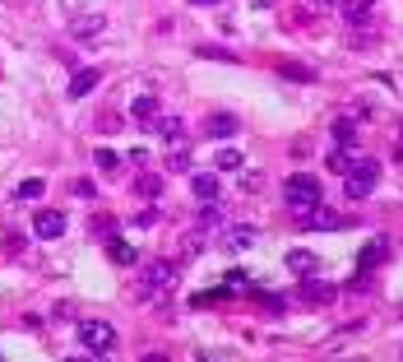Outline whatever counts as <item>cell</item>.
<instances>
[{"instance_id":"cell-1","label":"cell","mask_w":403,"mask_h":362,"mask_svg":"<svg viewBox=\"0 0 403 362\" xmlns=\"http://www.w3.org/2000/svg\"><path fill=\"white\" fill-rule=\"evenodd\" d=\"M343 181H348V195H353V200H366V195L375 190V181H380V163H375V158H357L353 154Z\"/></svg>"},{"instance_id":"cell-2","label":"cell","mask_w":403,"mask_h":362,"mask_svg":"<svg viewBox=\"0 0 403 362\" xmlns=\"http://www.w3.org/2000/svg\"><path fill=\"white\" fill-rule=\"evenodd\" d=\"M79 344H84V353L88 358H107V353H116V330H111L107 320H84L79 325Z\"/></svg>"},{"instance_id":"cell-3","label":"cell","mask_w":403,"mask_h":362,"mask_svg":"<svg viewBox=\"0 0 403 362\" xmlns=\"http://www.w3.org/2000/svg\"><path fill=\"white\" fill-rule=\"evenodd\" d=\"M283 200H288V209H315L320 205V181L315 177H306V172H297V177H288V186H283Z\"/></svg>"},{"instance_id":"cell-4","label":"cell","mask_w":403,"mask_h":362,"mask_svg":"<svg viewBox=\"0 0 403 362\" xmlns=\"http://www.w3.org/2000/svg\"><path fill=\"white\" fill-rule=\"evenodd\" d=\"M171 288H176V265L153 260V265L144 269V293H171Z\"/></svg>"},{"instance_id":"cell-5","label":"cell","mask_w":403,"mask_h":362,"mask_svg":"<svg viewBox=\"0 0 403 362\" xmlns=\"http://www.w3.org/2000/svg\"><path fill=\"white\" fill-rule=\"evenodd\" d=\"M61 233H65V214H61V209H37V219H32V237L56 242Z\"/></svg>"},{"instance_id":"cell-6","label":"cell","mask_w":403,"mask_h":362,"mask_svg":"<svg viewBox=\"0 0 403 362\" xmlns=\"http://www.w3.org/2000/svg\"><path fill=\"white\" fill-rule=\"evenodd\" d=\"M297 223H301V228H310V233H320V228H339V214H334V209H325V200H320V205L315 209H301V214H297Z\"/></svg>"},{"instance_id":"cell-7","label":"cell","mask_w":403,"mask_h":362,"mask_svg":"<svg viewBox=\"0 0 403 362\" xmlns=\"http://www.w3.org/2000/svg\"><path fill=\"white\" fill-rule=\"evenodd\" d=\"M297 302H301V307H320V302H334V288H329V284H315V279H301V288H297Z\"/></svg>"},{"instance_id":"cell-8","label":"cell","mask_w":403,"mask_h":362,"mask_svg":"<svg viewBox=\"0 0 403 362\" xmlns=\"http://www.w3.org/2000/svg\"><path fill=\"white\" fill-rule=\"evenodd\" d=\"M102 28H107V15H97V10L70 19V33H75V37H93V33H102Z\"/></svg>"},{"instance_id":"cell-9","label":"cell","mask_w":403,"mask_h":362,"mask_svg":"<svg viewBox=\"0 0 403 362\" xmlns=\"http://www.w3.org/2000/svg\"><path fill=\"white\" fill-rule=\"evenodd\" d=\"M97 79H102V70H93V65H88V70H79V75L70 79V89H65V93H70V98H88L97 89Z\"/></svg>"},{"instance_id":"cell-10","label":"cell","mask_w":403,"mask_h":362,"mask_svg":"<svg viewBox=\"0 0 403 362\" xmlns=\"http://www.w3.org/2000/svg\"><path fill=\"white\" fill-rule=\"evenodd\" d=\"M153 130H158L167 144H186V121H181V116H158Z\"/></svg>"},{"instance_id":"cell-11","label":"cell","mask_w":403,"mask_h":362,"mask_svg":"<svg viewBox=\"0 0 403 362\" xmlns=\"http://www.w3.org/2000/svg\"><path fill=\"white\" fill-rule=\"evenodd\" d=\"M130 116H135L140 126H153V121H158V98L153 93H140L135 102H130Z\"/></svg>"},{"instance_id":"cell-12","label":"cell","mask_w":403,"mask_h":362,"mask_svg":"<svg viewBox=\"0 0 403 362\" xmlns=\"http://www.w3.org/2000/svg\"><path fill=\"white\" fill-rule=\"evenodd\" d=\"M190 190L200 195L204 205H214V200H218V172H195V177H190Z\"/></svg>"},{"instance_id":"cell-13","label":"cell","mask_w":403,"mask_h":362,"mask_svg":"<svg viewBox=\"0 0 403 362\" xmlns=\"http://www.w3.org/2000/svg\"><path fill=\"white\" fill-rule=\"evenodd\" d=\"M343 19H348L353 28H371L375 10H371V5H353V0H343Z\"/></svg>"},{"instance_id":"cell-14","label":"cell","mask_w":403,"mask_h":362,"mask_svg":"<svg viewBox=\"0 0 403 362\" xmlns=\"http://www.w3.org/2000/svg\"><path fill=\"white\" fill-rule=\"evenodd\" d=\"M389 255V246H385V237H375V242H366V246H362V269H366V274H371L375 265H380V260H385Z\"/></svg>"},{"instance_id":"cell-15","label":"cell","mask_w":403,"mask_h":362,"mask_svg":"<svg viewBox=\"0 0 403 362\" xmlns=\"http://www.w3.org/2000/svg\"><path fill=\"white\" fill-rule=\"evenodd\" d=\"M288 269H292L297 279H310V274H315V255H310V251H292V255H288Z\"/></svg>"},{"instance_id":"cell-16","label":"cell","mask_w":403,"mask_h":362,"mask_svg":"<svg viewBox=\"0 0 403 362\" xmlns=\"http://www.w3.org/2000/svg\"><path fill=\"white\" fill-rule=\"evenodd\" d=\"M107 255L116 260V265H135V260H140V255H135V246H130V242H121V237H111V242H107Z\"/></svg>"},{"instance_id":"cell-17","label":"cell","mask_w":403,"mask_h":362,"mask_svg":"<svg viewBox=\"0 0 403 362\" xmlns=\"http://www.w3.org/2000/svg\"><path fill=\"white\" fill-rule=\"evenodd\" d=\"M236 126H241L236 116H227V111H218L214 121H209V135H214V140H227V135H236Z\"/></svg>"},{"instance_id":"cell-18","label":"cell","mask_w":403,"mask_h":362,"mask_svg":"<svg viewBox=\"0 0 403 362\" xmlns=\"http://www.w3.org/2000/svg\"><path fill=\"white\" fill-rule=\"evenodd\" d=\"M218 172H241V163H246V154L241 149H218Z\"/></svg>"},{"instance_id":"cell-19","label":"cell","mask_w":403,"mask_h":362,"mask_svg":"<svg viewBox=\"0 0 403 362\" xmlns=\"http://www.w3.org/2000/svg\"><path fill=\"white\" fill-rule=\"evenodd\" d=\"M93 163H97V172H111V177H116V172H121V163H125V158L116 154V149H97V154H93Z\"/></svg>"},{"instance_id":"cell-20","label":"cell","mask_w":403,"mask_h":362,"mask_svg":"<svg viewBox=\"0 0 403 362\" xmlns=\"http://www.w3.org/2000/svg\"><path fill=\"white\" fill-rule=\"evenodd\" d=\"M348 163H353V149H339V144H334V149H329V158H325V168L329 172H348Z\"/></svg>"},{"instance_id":"cell-21","label":"cell","mask_w":403,"mask_h":362,"mask_svg":"<svg viewBox=\"0 0 403 362\" xmlns=\"http://www.w3.org/2000/svg\"><path fill=\"white\" fill-rule=\"evenodd\" d=\"M334 144H339V149H353V144H357V126H353V121H334Z\"/></svg>"},{"instance_id":"cell-22","label":"cell","mask_w":403,"mask_h":362,"mask_svg":"<svg viewBox=\"0 0 403 362\" xmlns=\"http://www.w3.org/2000/svg\"><path fill=\"white\" fill-rule=\"evenodd\" d=\"M135 190H140L144 200H153L158 190H162V177H158V172H144V177H140V181H135Z\"/></svg>"},{"instance_id":"cell-23","label":"cell","mask_w":403,"mask_h":362,"mask_svg":"<svg viewBox=\"0 0 403 362\" xmlns=\"http://www.w3.org/2000/svg\"><path fill=\"white\" fill-rule=\"evenodd\" d=\"M250 242H255V228H246V223H241V228H232V237H227V246H236V251H246Z\"/></svg>"},{"instance_id":"cell-24","label":"cell","mask_w":403,"mask_h":362,"mask_svg":"<svg viewBox=\"0 0 403 362\" xmlns=\"http://www.w3.org/2000/svg\"><path fill=\"white\" fill-rule=\"evenodd\" d=\"M19 200H37V195H47V186H42V177H32V181H24V186L15 190Z\"/></svg>"},{"instance_id":"cell-25","label":"cell","mask_w":403,"mask_h":362,"mask_svg":"<svg viewBox=\"0 0 403 362\" xmlns=\"http://www.w3.org/2000/svg\"><path fill=\"white\" fill-rule=\"evenodd\" d=\"M186 168H190V158H186V149L176 144V154L167 158V172H186Z\"/></svg>"},{"instance_id":"cell-26","label":"cell","mask_w":403,"mask_h":362,"mask_svg":"<svg viewBox=\"0 0 403 362\" xmlns=\"http://www.w3.org/2000/svg\"><path fill=\"white\" fill-rule=\"evenodd\" d=\"M75 195H84V200H88V195H93V181H88V177H79V181H75Z\"/></svg>"},{"instance_id":"cell-27","label":"cell","mask_w":403,"mask_h":362,"mask_svg":"<svg viewBox=\"0 0 403 362\" xmlns=\"http://www.w3.org/2000/svg\"><path fill=\"white\" fill-rule=\"evenodd\" d=\"M121 121H116V111H107V116H97V130H116Z\"/></svg>"},{"instance_id":"cell-28","label":"cell","mask_w":403,"mask_h":362,"mask_svg":"<svg viewBox=\"0 0 403 362\" xmlns=\"http://www.w3.org/2000/svg\"><path fill=\"white\" fill-rule=\"evenodd\" d=\"M315 5H343V0H315Z\"/></svg>"},{"instance_id":"cell-29","label":"cell","mask_w":403,"mask_h":362,"mask_svg":"<svg viewBox=\"0 0 403 362\" xmlns=\"http://www.w3.org/2000/svg\"><path fill=\"white\" fill-rule=\"evenodd\" d=\"M195 5H214V0H195Z\"/></svg>"},{"instance_id":"cell-30","label":"cell","mask_w":403,"mask_h":362,"mask_svg":"<svg viewBox=\"0 0 403 362\" xmlns=\"http://www.w3.org/2000/svg\"><path fill=\"white\" fill-rule=\"evenodd\" d=\"M399 163H403V144H399Z\"/></svg>"}]
</instances>
